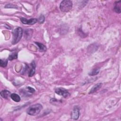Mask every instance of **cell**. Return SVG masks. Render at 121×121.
I'll return each instance as SVG.
<instances>
[{
	"mask_svg": "<svg viewBox=\"0 0 121 121\" xmlns=\"http://www.w3.org/2000/svg\"><path fill=\"white\" fill-rule=\"evenodd\" d=\"M42 108L43 106L41 104H35L27 108L26 110V112L29 115L35 116L39 113Z\"/></svg>",
	"mask_w": 121,
	"mask_h": 121,
	"instance_id": "1",
	"label": "cell"
},
{
	"mask_svg": "<svg viewBox=\"0 0 121 121\" xmlns=\"http://www.w3.org/2000/svg\"><path fill=\"white\" fill-rule=\"evenodd\" d=\"M13 39L12 43L13 44H17L21 39L23 35V29L20 27L15 28L12 33Z\"/></svg>",
	"mask_w": 121,
	"mask_h": 121,
	"instance_id": "2",
	"label": "cell"
},
{
	"mask_svg": "<svg viewBox=\"0 0 121 121\" xmlns=\"http://www.w3.org/2000/svg\"><path fill=\"white\" fill-rule=\"evenodd\" d=\"M72 2L69 0H62L60 5V10L63 12H67L69 11L72 8Z\"/></svg>",
	"mask_w": 121,
	"mask_h": 121,
	"instance_id": "3",
	"label": "cell"
},
{
	"mask_svg": "<svg viewBox=\"0 0 121 121\" xmlns=\"http://www.w3.org/2000/svg\"><path fill=\"white\" fill-rule=\"evenodd\" d=\"M55 93L59 95L62 96L64 98H67L70 96V93L66 89L63 88H57L55 90Z\"/></svg>",
	"mask_w": 121,
	"mask_h": 121,
	"instance_id": "4",
	"label": "cell"
},
{
	"mask_svg": "<svg viewBox=\"0 0 121 121\" xmlns=\"http://www.w3.org/2000/svg\"><path fill=\"white\" fill-rule=\"evenodd\" d=\"M80 115V110L78 106H75L73 107L72 111L71 113V118L77 120L78 119Z\"/></svg>",
	"mask_w": 121,
	"mask_h": 121,
	"instance_id": "5",
	"label": "cell"
},
{
	"mask_svg": "<svg viewBox=\"0 0 121 121\" xmlns=\"http://www.w3.org/2000/svg\"><path fill=\"white\" fill-rule=\"evenodd\" d=\"M21 22L24 24L27 25H34L37 22V19L32 18L29 19H27L25 17H21L20 18Z\"/></svg>",
	"mask_w": 121,
	"mask_h": 121,
	"instance_id": "6",
	"label": "cell"
},
{
	"mask_svg": "<svg viewBox=\"0 0 121 121\" xmlns=\"http://www.w3.org/2000/svg\"><path fill=\"white\" fill-rule=\"evenodd\" d=\"M102 86V83H97V84H95L90 89V90L89 92V94H93L95 92H96L98 90H99L101 87Z\"/></svg>",
	"mask_w": 121,
	"mask_h": 121,
	"instance_id": "7",
	"label": "cell"
},
{
	"mask_svg": "<svg viewBox=\"0 0 121 121\" xmlns=\"http://www.w3.org/2000/svg\"><path fill=\"white\" fill-rule=\"evenodd\" d=\"M35 64L34 60L32 61L31 63V69L28 73V76L29 77H32L35 73Z\"/></svg>",
	"mask_w": 121,
	"mask_h": 121,
	"instance_id": "8",
	"label": "cell"
},
{
	"mask_svg": "<svg viewBox=\"0 0 121 121\" xmlns=\"http://www.w3.org/2000/svg\"><path fill=\"white\" fill-rule=\"evenodd\" d=\"M0 94L1 96L3 98L5 99H8L9 97H10L11 94L9 91L7 90H2L1 91Z\"/></svg>",
	"mask_w": 121,
	"mask_h": 121,
	"instance_id": "9",
	"label": "cell"
},
{
	"mask_svg": "<svg viewBox=\"0 0 121 121\" xmlns=\"http://www.w3.org/2000/svg\"><path fill=\"white\" fill-rule=\"evenodd\" d=\"M33 33V30L32 29H27L25 31V37L26 40L31 39L32 34Z\"/></svg>",
	"mask_w": 121,
	"mask_h": 121,
	"instance_id": "10",
	"label": "cell"
},
{
	"mask_svg": "<svg viewBox=\"0 0 121 121\" xmlns=\"http://www.w3.org/2000/svg\"><path fill=\"white\" fill-rule=\"evenodd\" d=\"M10 98L16 102H19L20 101L21 98L20 96L15 93H12L10 95Z\"/></svg>",
	"mask_w": 121,
	"mask_h": 121,
	"instance_id": "11",
	"label": "cell"
},
{
	"mask_svg": "<svg viewBox=\"0 0 121 121\" xmlns=\"http://www.w3.org/2000/svg\"><path fill=\"white\" fill-rule=\"evenodd\" d=\"M35 43L38 46L39 50L40 52H45L46 51V46L43 45V44L38 43V42H35Z\"/></svg>",
	"mask_w": 121,
	"mask_h": 121,
	"instance_id": "12",
	"label": "cell"
},
{
	"mask_svg": "<svg viewBox=\"0 0 121 121\" xmlns=\"http://www.w3.org/2000/svg\"><path fill=\"white\" fill-rule=\"evenodd\" d=\"M17 58V52H13L11 53L9 56V60H13L16 59Z\"/></svg>",
	"mask_w": 121,
	"mask_h": 121,
	"instance_id": "13",
	"label": "cell"
},
{
	"mask_svg": "<svg viewBox=\"0 0 121 121\" xmlns=\"http://www.w3.org/2000/svg\"><path fill=\"white\" fill-rule=\"evenodd\" d=\"M8 60L7 59H6V60H2V59H0V67H3V68H4V67H6L8 64Z\"/></svg>",
	"mask_w": 121,
	"mask_h": 121,
	"instance_id": "14",
	"label": "cell"
},
{
	"mask_svg": "<svg viewBox=\"0 0 121 121\" xmlns=\"http://www.w3.org/2000/svg\"><path fill=\"white\" fill-rule=\"evenodd\" d=\"M99 72V69H93L91 71H90L88 74L89 76H93L97 75Z\"/></svg>",
	"mask_w": 121,
	"mask_h": 121,
	"instance_id": "15",
	"label": "cell"
},
{
	"mask_svg": "<svg viewBox=\"0 0 121 121\" xmlns=\"http://www.w3.org/2000/svg\"><path fill=\"white\" fill-rule=\"evenodd\" d=\"M115 5L114 6V10L115 12L117 13H120L121 12V8H120V7L117 4V3L115 2Z\"/></svg>",
	"mask_w": 121,
	"mask_h": 121,
	"instance_id": "16",
	"label": "cell"
},
{
	"mask_svg": "<svg viewBox=\"0 0 121 121\" xmlns=\"http://www.w3.org/2000/svg\"><path fill=\"white\" fill-rule=\"evenodd\" d=\"M26 91L30 94H33L35 92V89L30 86H27L26 88Z\"/></svg>",
	"mask_w": 121,
	"mask_h": 121,
	"instance_id": "17",
	"label": "cell"
},
{
	"mask_svg": "<svg viewBox=\"0 0 121 121\" xmlns=\"http://www.w3.org/2000/svg\"><path fill=\"white\" fill-rule=\"evenodd\" d=\"M45 20V17L43 15H41L39 18L37 19V22L40 24H42L44 22Z\"/></svg>",
	"mask_w": 121,
	"mask_h": 121,
	"instance_id": "18",
	"label": "cell"
},
{
	"mask_svg": "<svg viewBox=\"0 0 121 121\" xmlns=\"http://www.w3.org/2000/svg\"><path fill=\"white\" fill-rule=\"evenodd\" d=\"M5 8H16L17 9V7L12 4H8L5 7Z\"/></svg>",
	"mask_w": 121,
	"mask_h": 121,
	"instance_id": "19",
	"label": "cell"
}]
</instances>
